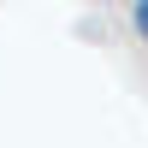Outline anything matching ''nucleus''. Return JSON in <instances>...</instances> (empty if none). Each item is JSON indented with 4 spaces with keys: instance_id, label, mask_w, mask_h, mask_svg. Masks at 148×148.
Returning a JSON list of instances; mask_svg holds the SVG:
<instances>
[{
    "instance_id": "f257e3e1",
    "label": "nucleus",
    "mask_w": 148,
    "mask_h": 148,
    "mask_svg": "<svg viewBox=\"0 0 148 148\" xmlns=\"http://www.w3.org/2000/svg\"><path fill=\"white\" fill-rule=\"evenodd\" d=\"M130 24H136V36L148 42V0H136V6H130Z\"/></svg>"
}]
</instances>
